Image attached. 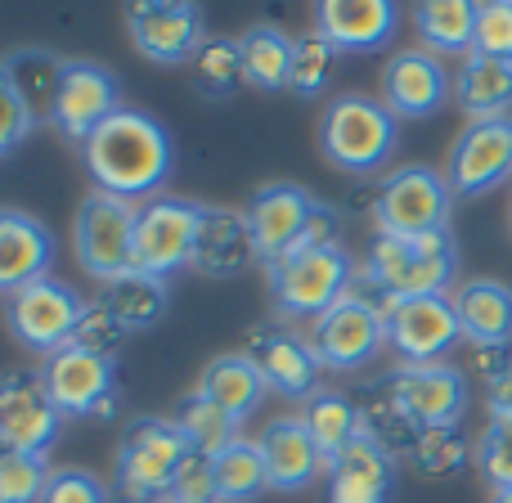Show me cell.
I'll return each instance as SVG.
<instances>
[{
  "label": "cell",
  "instance_id": "cell-1",
  "mask_svg": "<svg viewBox=\"0 0 512 503\" xmlns=\"http://www.w3.org/2000/svg\"><path fill=\"white\" fill-rule=\"evenodd\" d=\"M86 176L99 194L126 198V203H149L162 194V185L176 171V144L171 131L149 117L144 108L122 104L86 144H81Z\"/></svg>",
  "mask_w": 512,
  "mask_h": 503
},
{
  "label": "cell",
  "instance_id": "cell-2",
  "mask_svg": "<svg viewBox=\"0 0 512 503\" xmlns=\"http://www.w3.org/2000/svg\"><path fill=\"white\" fill-rule=\"evenodd\" d=\"M248 230L256 243V265H274L297 248H319V243H342V216L315 198L310 189L292 185V180H270V185L252 189L243 203Z\"/></svg>",
  "mask_w": 512,
  "mask_h": 503
},
{
  "label": "cell",
  "instance_id": "cell-3",
  "mask_svg": "<svg viewBox=\"0 0 512 503\" xmlns=\"http://www.w3.org/2000/svg\"><path fill=\"white\" fill-rule=\"evenodd\" d=\"M360 279L378 301L454 292V279H459V243H454L450 230L423 234V239L378 234L360 265Z\"/></svg>",
  "mask_w": 512,
  "mask_h": 503
},
{
  "label": "cell",
  "instance_id": "cell-4",
  "mask_svg": "<svg viewBox=\"0 0 512 503\" xmlns=\"http://www.w3.org/2000/svg\"><path fill=\"white\" fill-rule=\"evenodd\" d=\"M194 445L180 432L176 418L140 414L126 423L113 454V503H162L176 490L180 468L189 463Z\"/></svg>",
  "mask_w": 512,
  "mask_h": 503
},
{
  "label": "cell",
  "instance_id": "cell-5",
  "mask_svg": "<svg viewBox=\"0 0 512 503\" xmlns=\"http://www.w3.org/2000/svg\"><path fill=\"white\" fill-rule=\"evenodd\" d=\"M400 144V117L373 95H337L319 113V153L342 176H378Z\"/></svg>",
  "mask_w": 512,
  "mask_h": 503
},
{
  "label": "cell",
  "instance_id": "cell-6",
  "mask_svg": "<svg viewBox=\"0 0 512 503\" xmlns=\"http://www.w3.org/2000/svg\"><path fill=\"white\" fill-rule=\"evenodd\" d=\"M360 265L342 243H319V248H297L283 261L265 265V288L283 319H310L315 324L328 306L355 292Z\"/></svg>",
  "mask_w": 512,
  "mask_h": 503
},
{
  "label": "cell",
  "instance_id": "cell-7",
  "mask_svg": "<svg viewBox=\"0 0 512 503\" xmlns=\"http://www.w3.org/2000/svg\"><path fill=\"white\" fill-rule=\"evenodd\" d=\"M373 225L378 234H396V239H423V234L450 230L454 212V189L445 171L409 162L382 176L378 194H373Z\"/></svg>",
  "mask_w": 512,
  "mask_h": 503
},
{
  "label": "cell",
  "instance_id": "cell-8",
  "mask_svg": "<svg viewBox=\"0 0 512 503\" xmlns=\"http://www.w3.org/2000/svg\"><path fill=\"white\" fill-rule=\"evenodd\" d=\"M135 221H140V207L126 198L99 194V189L81 198L77 221H72V252L81 270L104 288L135 274Z\"/></svg>",
  "mask_w": 512,
  "mask_h": 503
},
{
  "label": "cell",
  "instance_id": "cell-9",
  "mask_svg": "<svg viewBox=\"0 0 512 503\" xmlns=\"http://www.w3.org/2000/svg\"><path fill=\"white\" fill-rule=\"evenodd\" d=\"M310 351L324 369L333 373H355L364 364H373L387 346V315L382 301L369 288L346 292L337 306H328L324 315L310 324Z\"/></svg>",
  "mask_w": 512,
  "mask_h": 503
},
{
  "label": "cell",
  "instance_id": "cell-10",
  "mask_svg": "<svg viewBox=\"0 0 512 503\" xmlns=\"http://www.w3.org/2000/svg\"><path fill=\"white\" fill-rule=\"evenodd\" d=\"M81 315H86V297L72 283L54 279V274H45V279L27 283V288L5 297L9 337L23 351H36V355H54L63 346H72Z\"/></svg>",
  "mask_w": 512,
  "mask_h": 503
},
{
  "label": "cell",
  "instance_id": "cell-11",
  "mask_svg": "<svg viewBox=\"0 0 512 503\" xmlns=\"http://www.w3.org/2000/svg\"><path fill=\"white\" fill-rule=\"evenodd\" d=\"M203 207L194 198L158 194L140 203L135 221V270L153 279H171L180 270H194L198 230H203Z\"/></svg>",
  "mask_w": 512,
  "mask_h": 503
},
{
  "label": "cell",
  "instance_id": "cell-12",
  "mask_svg": "<svg viewBox=\"0 0 512 503\" xmlns=\"http://www.w3.org/2000/svg\"><path fill=\"white\" fill-rule=\"evenodd\" d=\"M41 378L50 387L54 405L68 423L81 418H113L117 414V360L113 355L86 351V346H63V351L45 355Z\"/></svg>",
  "mask_w": 512,
  "mask_h": 503
},
{
  "label": "cell",
  "instance_id": "cell-13",
  "mask_svg": "<svg viewBox=\"0 0 512 503\" xmlns=\"http://www.w3.org/2000/svg\"><path fill=\"white\" fill-rule=\"evenodd\" d=\"M122 18L135 50L158 68H189L207 41L198 0H122Z\"/></svg>",
  "mask_w": 512,
  "mask_h": 503
},
{
  "label": "cell",
  "instance_id": "cell-14",
  "mask_svg": "<svg viewBox=\"0 0 512 503\" xmlns=\"http://www.w3.org/2000/svg\"><path fill=\"white\" fill-rule=\"evenodd\" d=\"M382 315H387V346L400 355V364H441L463 342L450 292L382 301Z\"/></svg>",
  "mask_w": 512,
  "mask_h": 503
},
{
  "label": "cell",
  "instance_id": "cell-15",
  "mask_svg": "<svg viewBox=\"0 0 512 503\" xmlns=\"http://www.w3.org/2000/svg\"><path fill=\"white\" fill-rule=\"evenodd\" d=\"M122 108V81L113 68H104L99 59H68L59 77V95H54L50 126L68 144H86L108 117Z\"/></svg>",
  "mask_w": 512,
  "mask_h": 503
},
{
  "label": "cell",
  "instance_id": "cell-16",
  "mask_svg": "<svg viewBox=\"0 0 512 503\" xmlns=\"http://www.w3.org/2000/svg\"><path fill=\"white\" fill-rule=\"evenodd\" d=\"M63 423L68 418L59 414L50 387H45L41 369H9L0 373V436H5L14 450L27 454H50L54 441H59Z\"/></svg>",
  "mask_w": 512,
  "mask_h": 503
},
{
  "label": "cell",
  "instance_id": "cell-17",
  "mask_svg": "<svg viewBox=\"0 0 512 503\" xmlns=\"http://www.w3.org/2000/svg\"><path fill=\"white\" fill-rule=\"evenodd\" d=\"M387 391L414 418V427H459L468 414V373L454 364H396L387 373Z\"/></svg>",
  "mask_w": 512,
  "mask_h": 503
},
{
  "label": "cell",
  "instance_id": "cell-18",
  "mask_svg": "<svg viewBox=\"0 0 512 503\" xmlns=\"http://www.w3.org/2000/svg\"><path fill=\"white\" fill-rule=\"evenodd\" d=\"M512 176V117L468 122L450 144L445 180L454 198H481Z\"/></svg>",
  "mask_w": 512,
  "mask_h": 503
},
{
  "label": "cell",
  "instance_id": "cell-19",
  "mask_svg": "<svg viewBox=\"0 0 512 503\" xmlns=\"http://www.w3.org/2000/svg\"><path fill=\"white\" fill-rule=\"evenodd\" d=\"M454 99V72L445 68L441 54L409 45L396 50L382 68V104L400 117V122H423L436 117Z\"/></svg>",
  "mask_w": 512,
  "mask_h": 503
},
{
  "label": "cell",
  "instance_id": "cell-20",
  "mask_svg": "<svg viewBox=\"0 0 512 503\" xmlns=\"http://www.w3.org/2000/svg\"><path fill=\"white\" fill-rule=\"evenodd\" d=\"M243 355L256 364V373L265 378V387L283 400H310L315 396V382L324 364L310 351V337H301L288 324H256L243 342Z\"/></svg>",
  "mask_w": 512,
  "mask_h": 503
},
{
  "label": "cell",
  "instance_id": "cell-21",
  "mask_svg": "<svg viewBox=\"0 0 512 503\" xmlns=\"http://www.w3.org/2000/svg\"><path fill=\"white\" fill-rule=\"evenodd\" d=\"M315 32L337 54H378L400 32V0H315Z\"/></svg>",
  "mask_w": 512,
  "mask_h": 503
},
{
  "label": "cell",
  "instance_id": "cell-22",
  "mask_svg": "<svg viewBox=\"0 0 512 503\" xmlns=\"http://www.w3.org/2000/svg\"><path fill=\"white\" fill-rule=\"evenodd\" d=\"M328 503H391L400 481V459L360 432L324 472Z\"/></svg>",
  "mask_w": 512,
  "mask_h": 503
},
{
  "label": "cell",
  "instance_id": "cell-23",
  "mask_svg": "<svg viewBox=\"0 0 512 503\" xmlns=\"http://www.w3.org/2000/svg\"><path fill=\"white\" fill-rule=\"evenodd\" d=\"M256 445H261V454H265L270 490H279V495H301V490L315 486L319 472H328L324 454H319L315 436H310L301 414L270 418L265 432L256 436Z\"/></svg>",
  "mask_w": 512,
  "mask_h": 503
},
{
  "label": "cell",
  "instance_id": "cell-24",
  "mask_svg": "<svg viewBox=\"0 0 512 503\" xmlns=\"http://www.w3.org/2000/svg\"><path fill=\"white\" fill-rule=\"evenodd\" d=\"M54 234L23 207H0V297L45 279L54 265Z\"/></svg>",
  "mask_w": 512,
  "mask_h": 503
},
{
  "label": "cell",
  "instance_id": "cell-25",
  "mask_svg": "<svg viewBox=\"0 0 512 503\" xmlns=\"http://www.w3.org/2000/svg\"><path fill=\"white\" fill-rule=\"evenodd\" d=\"M256 261V243L248 216L234 207H203V230H198L194 270L207 279H234Z\"/></svg>",
  "mask_w": 512,
  "mask_h": 503
},
{
  "label": "cell",
  "instance_id": "cell-26",
  "mask_svg": "<svg viewBox=\"0 0 512 503\" xmlns=\"http://www.w3.org/2000/svg\"><path fill=\"white\" fill-rule=\"evenodd\" d=\"M468 346H512V288L499 279H468L450 292Z\"/></svg>",
  "mask_w": 512,
  "mask_h": 503
},
{
  "label": "cell",
  "instance_id": "cell-27",
  "mask_svg": "<svg viewBox=\"0 0 512 503\" xmlns=\"http://www.w3.org/2000/svg\"><path fill=\"white\" fill-rule=\"evenodd\" d=\"M454 104L468 113V122L512 117V59L468 54L454 72Z\"/></svg>",
  "mask_w": 512,
  "mask_h": 503
},
{
  "label": "cell",
  "instance_id": "cell-28",
  "mask_svg": "<svg viewBox=\"0 0 512 503\" xmlns=\"http://www.w3.org/2000/svg\"><path fill=\"white\" fill-rule=\"evenodd\" d=\"M198 391H203L207 400H216V405H221L239 427L248 423L256 409H261V400L270 396L265 378L256 373V364L243 351L216 355V360L203 369V378H198Z\"/></svg>",
  "mask_w": 512,
  "mask_h": 503
},
{
  "label": "cell",
  "instance_id": "cell-29",
  "mask_svg": "<svg viewBox=\"0 0 512 503\" xmlns=\"http://www.w3.org/2000/svg\"><path fill=\"white\" fill-rule=\"evenodd\" d=\"M477 9L481 0H414V32L423 50L441 59H468L472 36H477Z\"/></svg>",
  "mask_w": 512,
  "mask_h": 503
},
{
  "label": "cell",
  "instance_id": "cell-30",
  "mask_svg": "<svg viewBox=\"0 0 512 503\" xmlns=\"http://www.w3.org/2000/svg\"><path fill=\"white\" fill-rule=\"evenodd\" d=\"M63 54H54L50 45H18L0 59L5 77L14 81V90L23 95V104L32 108L36 122H50L54 113V95H59V77H63Z\"/></svg>",
  "mask_w": 512,
  "mask_h": 503
},
{
  "label": "cell",
  "instance_id": "cell-31",
  "mask_svg": "<svg viewBox=\"0 0 512 503\" xmlns=\"http://www.w3.org/2000/svg\"><path fill=\"white\" fill-rule=\"evenodd\" d=\"M239 50H243V81H248L252 90H265V95L288 90L297 41H292L279 23H252L248 32L239 36Z\"/></svg>",
  "mask_w": 512,
  "mask_h": 503
},
{
  "label": "cell",
  "instance_id": "cell-32",
  "mask_svg": "<svg viewBox=\"0 0 512 503\" xmlns=\"http://www.w3.org/2000/svg\"><path fill=\"white\" fill-rule=\"evenodd\" d=\"M99 301H104L108 310L117 315V324L126 328V333H149L153 324H162V315H167L171 306V288L167 279H153V274H126V279L108 283L104 292H99Z\"/></svg>",
  "mask_w": 512,
  "mask_h": 503
},
{
  "label": "cell",
  "instance_id": "cell-33",
  "mask_svg": "<svg viewBox=\"0 0 512 503\" xmlns=\"http://www.w3.org/2000/svg\"><path fill=\"white\" fill-rule=\"evenodd\" d=\"M301 418H306L310 436H315L324 463H333L355 436L364 432L360 400H351L346 391H315L310 400H301Z\"/></svg>",
  "mask_w": 512,
  "mask_h": 503
},
{
  "label": "cell",
  "instance_id": "cell-34",
  "mask_svg": "<svg viewBox=\"0 0 512 503\" xmlns=\"http://www.w3.org/2000/svg\"><path fill=\"white\" fill-rule=\"evenodd\" d=\"M212 477H216V503H256L270 490L265 454L252 436H239L221 454H212Z\"/></svg>",
  "mask_w": 512,
  "mask_h": 503
},
{
  "label": "cell",
  "instance_id": "cell-35",
  "mask_svg": "<svg viewBox=\"0 0 512 503\" xmlns=\"http://www.w3.org/2000/svg\"><path fill=\"white\" fill-rule=\"evenodd\" d=\"M409 463L427 481H454L477 463V445L463 436V427H423L409 450Z\"/></svg>",
  "mask_w": 512,
  "mask_h": 503
},
{
  "label": "cell",
  "instance_id": "cell-36",
  "mask_svg": "<svg viewBox=\"0 0 512 503\" xmlns=\"http://www.w3.org/2000/svg\"><path fill=\"white\" fill-rule=\"evenodd\" d=\"M189 81L203 99H234L243 81V50H239V36H207L203 50L189 59Z\"/></svg>",
  "mask_w": 512,
  "mask_h": 503
},
{
  "label": "cell",
  "instance_id": "cell-37",
  "mask_svg": "<svg viewBox=\"0 0 512 503\" xmlns=\"http://www.w3.org/2000/svg\"><path fill=\"white\" fill-rule=\"evenodd\" d=\"M180 423V432L189 436V445H194L198 454H221L225 445H234L243 436V427L234 423L230 414H225L216 400H207L203 391H189L185 400L176 405V414H171Z\"/></svg>",
  "mask_w": 512,
  "mask_h": 503
},
{
  "label": "cell",
  "instance_id": "cell-38",
  "mask_svg": "<svg viewBox=\"0 0 512 503\" xmlns=\"http://www.w3.org/2000/svg\"><path fill=\"white\" fill-rule=\"evenodd\" d=\"M360 418H364V432H369L382 450L396 454V459H409L418 432H423V427H414V418L396 405V396L387 391V382H378V387L360 400Z\"/></svg>",
  "mask_w": 512,
  "mask_h": 503
},
{
  "label": "cell",
  "instance_id": "cell-39",
  "mask_svg": "<svg viewBox=\"0 0 512 503\" xmlns=\"http://www.w3.org/2000/svg\"><path fill=\"white\" fill-rule=\"evenodd\" d=\"M337 59H342V54H337L319 32L297 36V50H292V77H288V90H292L297 99H319L328 86H333Z\"/></svg>",
  "mask_w": 512,
  "mask_h": 503
},
{
  "label": "cell",
  "instance_id": "cell-40",
  "mask_svg": "<svg viewBox=\"0 0 512 503\" xmlns=\"http://www.w3.org/2000/svg\"><path fill=\"white\" fill-rule=\"evenodd\" d=\"M50 463L41 454L9 450L0 459V503H41L45 486H50Z\"/></svg>",
  "mask_w": 512,
  "mask_h": 503
},
{
  "label": "cell",
  "instance_id": "cell-41",
  "mask_svg": "<svg viewBox=\"0 0 512 503\" xmlns=\"http://www.w3.org/2000/svg\"><path fill=\"white\" fill-rule=\"evenodd\" d=\"M477 472L490 490L512 486V423L508 418H490L486 432L477 436Z\"/></svg>",
  "mask_w": 512,
  "mask_h": 503
},
{
  "label": "cell",
  "instance_id": "cell-42",
  "mask_svg": "<svg viewBox=\"0 0 512 503\" xmlns=\"http://www.w3.org/2000/svg\"><path fill=\"white\" fill-rule=\"evenodd\" d=\"M472 54L512 59V0H481V9H477V36H472Z\"/></svg>",
  "mask_w": 512,
  "mask_h": 503
},
{
  "label": "cell",
  "instance_id": "cell-43",
  "mask_svg": "<svg viewBox=\"0 0 512 503\" xmlns=\"http://www.w3.org/2000/svg\"><path fill=\"white\" fill-rule=\"evenodd\" d=\"M36 126L41 122L32 117V108L23 104V95H18L14 81H9L5 68H0V158H14Z\"/></svg>",
  "mask_w": 512,
  "mask_h": 503
},
{
  "label": "cell",
  "instance_id": "cell-44",
  "mask_svg": "<svg viewBox=\"0 0 512 503\" xmlns=\"http://www.w3.org/2000/svg\"><path fill=\"white\" fill-rule=\"evenodd\" d=\"M41 503H113V486L86 468H54Z\"/></svg>",
  "mask_w": 512,
  "mask_h": 503
},
{
  "label": "cell",
  "instance_id": "cell-45",
  "mask_svg": "<svg viewBox=\"0 0 512 503\" xmlns=\"http://www.w3.org/2000/svg\"><path fill=\"white\" fill-rule=\"evenodd\" d=\"M126 328L117 324V315L104 306V301H86V315H81V324H77V337L72 342L77 346H86V351H99V355H113L117 360V351H122V342H126Z\"/></svg>",
  "mask_w": 512,
  "mask_h": 503
},
{
  "label": "cell",
  "instance_id": "cell-46",
  "mask_svg": "<svg viewBox=\"0 0 512 503\" xmlns=\"http://www.w3.org/2000/svg\"><path fill=\"white\" fill-rule=\"evenodd\" d=\"M171 499H185V503H216V477H212V454H189V463L180 468L176 490Z\"/></svg>",
  "mask_w": 512,
  "mask_h": 503
},
{
  "label": "cell",
  "instance_id": "cell-47",
  "mask_svg": "<svg viewBox=\"0 0 512 503\" xmlns=\"http://www.w3.org/2000/svg\"><path fill=\"white\" fill-rule=\"evenodd\" d=\"M486 409H490V418H508L512 423V360L486 382Z\"/></svg>",
  "mask_w": 512,
  "mask_h": 503
},
{
  "label": "cell",
  "instance_id": "cell-48",
  "mask_svg": "<svg viewBox=\"0 0 512 503\" xmlns=\"http://www.w3.org/2000/svg\"><path fill=\"white\" fill-rule=\"evenodd\" d=\"M490 503H512V486H504V490H490Z\"/></svg>",
  "mask_w": 512,
  "mask_h": 503
},
{
  "label": "cell",
  "instance_id": "cell-49",
  "mask_svg": "<svg viewBox=\"0 0 512 503\" xmlns=\"http://www.w3.org/2000/svg\"><path fill=\"white\" fill-rule=\"evenodd\" d=\"M162 503H185V499H162Z\"/></svg>",
  "mask_w": 512,
  "mask_h": 503
},
{
  "label": "cell",
  "instance_id": "cell-50",
  "mask_svg": "<svg viewBox=\"0 0 512 503\" xmlns=\"http://www.w3.org/2000/svg\"><path fill=\"white\" fill-rule=\"evenodd\" d=\"M508 230H512V207H508Z\"/></svg>",
  "mask_w": 512,
  "mask_h": 503
}]
</instances>
